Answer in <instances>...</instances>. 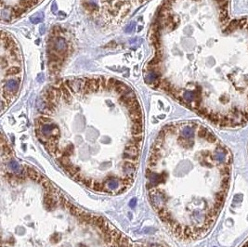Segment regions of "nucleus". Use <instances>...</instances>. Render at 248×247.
Here are the masks:
<instances>
[{"instance_id": "9b49d317", "label": "nucleus", "mask_w": 248, "mask_h": 247, "mask_svg": "<svg viewBox=\"0 0 248 247\" xmlns=\"http://www.w3.org/2000/svg\"><path fill=\"white\" fill-rule=\"evenodd\" d=\"M44 78H45V77H44V75H43L42 73H40V74L37 76V80H38L39 82H42V81L44 80Z\"/></svg>"}, {"instance_id": "6e6552de", "label": "nucleus", "mask_w": 248, "mask_h": 247, "mask_svg": "<svg viewBox=\"0 0 248 247\" xmlns=\"http://www.w3.org/2000/svg\"><path fill=\"white\" fill-rule=\"evenodd\" d=\"M135 27H136V22H131V23L126 27L125 32L128 33V34H130V33L133 32V30L135 29Z\"/></svg>"}, {"instance_id": "1a4fd4ad", "label": "nucleus", "mask_w": 248, "mask_h": 247, "mask_svg": "<svg viewBox=\"0 0 248 247\" xmlns=\"http://www.w3.org/2000/svg\"><path fill=\"white\" fill-rule=\"evenodd\" d=\"M238 247H248V239H246L240 246H238Z\"/></svg>"}, {"instance_id": "0eeeda50", "label": "nucleus", "mask_w": 248, "mask_h": 247, "mask_svg": "<svg viewBox=\"0 0 248 247\" xmlns=\"http://www.w3.org/2000/svg\"><path fill=\"white\" fill-rule=\"evenodd\" d=\"M43 20H44V15H43L41 12L37 13V14H36V15H34V16H32V17L30 18L31 23H34V24L39 23H41Z\"/></svg>"}, {"instance_id": "423d86ee", "label": "nucleus", "mask_w": 248, "mask_h": 247, "mask_svg": "<svg viewBox=\"0 0 248 247\" xmlns=\"http://www.w3.org/2000/svg\"><path fill=\"white\" fill-rule=\"evenodd\" d=\"M1 18H2L3 21H11L13 18L12 11H10V10H8V9L5 10L3 8L2 10H1Z\"/></svg>"}, {"instance_id": "7ed1b4c3", "label": "nucleus", "mask_w": 248, "mask_h": 247, "mask_svg": "<svg viewBox=\"0 0 248 247\" xmlns=\"http://www.w3.org/2000/svg\"><path fill=\"white\" fill-rule=\"evenodd\" d=\"M36 136L74 180L94 192L119 195L135 182L143 144L140 103L120 111L108 100L101 111H66L42 98Z\"/></svg>"}, {"instance_id": "20e7f679", "label": "nucleus", "mask_w": 248, "mask_h": 247, "mask_svg": "<svg viewBox=\"0 0 248 247\" xmlns=\"http://www.w3.org/2000/svg\"><path fill=\"white\" fill-rule=\"evenodd\" d=\"M1 149V247H166L132 240Z\"/></svg>"}, {"instance_id": "f257e3e1", "label": "nucleus", "mask_w": 248, "mask_h": 247, "mask_svg": "<svg viewBox=\"0 0 248 247\" xmlns=\"http://www.w3.org/2000/svg\"><path fill=\"white\" fill-rule=\"evenodd\" d=\"M178 43L168 92L214 125L248 123V16H234L231 0H167Z\"/></svg>"}, {"instance_id": "f03ea898", "label": "nucleus", "mask_w": 248, "mask_h": 247, "mask_svg": "<svg viewBox=\"0 0 248 247\" xmlns=\"http://www.w3.org/2000/svg\"><path fill=\"white\" fill-rule=\"evenodd\" d=\"M229 148L205 126L189 121L166 126L148 155L146 189L166 228L196 241L213 228L231 178Z\"/></svg>"}, {"instance_id": "9d476101", "label": "nucleus", "mask_w": 248, "mask_h": 247, "mask_svg": "<svg viewBox=\"0 0 248 247\" xmlns=\"http://www.w3.org/2000/svg\"><path fill=\"white\" fill-rule=\"evenodd\" d=\"M51 10H52V12H56L57 11V5H56L55 2H53V5L51 7Z\"/></svg>"}, {"instance_id": "39448f33", "label": "nucleus", "mask_w": 248, "mask_h": 247, "mask_svg": "<svg viewBox=\"0 0 248 247\" xmlns=\"http://www.w3.org/2000/svg\"><path fill=\"white\" fill-rule=\"evenodd\" d=\"M52 46H53V51H52V60H55V57L57 59H60L59 55L60 53H64L66 48H67V44H66V40L61 37V36H58L56 38H54L53 42H52Z\"/></svg>"}, {"instance_id": "f8f14e48", "label": "nucleus", "mask_w": 248, "mask_h": 247, "mask_svg": "<svg viewBox=\"0 0 248 247\" xmlns=\"http://www.w3.org/2000/svg\"><path fill=\"white\" fill-rule=\"evenodd\" d=\"M40 34H41V35H44V34H45V26H44V25H42V26L40 27Z\"/></svg>"}]
</instances>
